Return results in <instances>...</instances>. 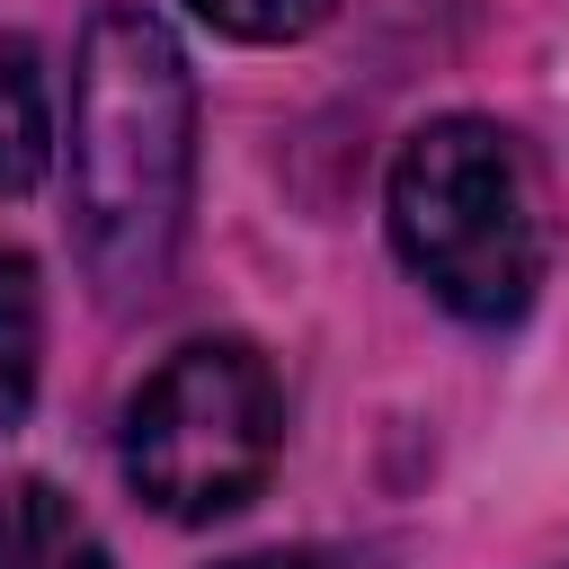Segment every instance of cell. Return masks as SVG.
I'll return each instance as SVG.
<instances>
[{
  "instance_id": "1",
  "label": "cell",
  "mask_w": 569,
  "mask_h": 569,
  "mask_svg": "<svg viewBox=\"0 0 569 569\" xmlns=\"http://www.w3.org/2000/svg\"><path fill=\"white\" fill-rule=\"evenodd\" d=\"M71 249L107 311H133L169 284L187 204H196V71L142 0H98L71 53L62 124Z\"/></svg>"
},
{
  "instance_id": "2",
  "label": "cell",
  "mask_w": 569,
  "mask_h": 569,
  "mask_svg": "<svg viewBox=\"0 0 569 569\" xmlns=\"http://www.w3.org/2000/svg\"><path fill=\"white\" fill-rule=\"evenodd\" d=\"M382 222L400 267L471 329H507L542 293V204L507 124L427 116L382 178Z\"/></svg>"
},
{
  "instance_id": "3",
  "label": "cell",
  "mask_w": 569,
  "mask_h": 569,
  "mask_svg": "<svg viewBox=\"0 0 569 569\" xmlns=\"http://www.w3.org/2000/svg\"><path fill=\"white\" fill-rule=\"evenodd\" d=\"M284 453V391L249 338H187L169 347L116 427V471L169 525L240 516Z\"/></svg>"
},
{
  "instance_id": "4",
  "label": "cell",
  "mask_w": 569,
  "mask_h": 569,
  "mask_svg": "<svg viewBox=\"0 0 569 569\" xmlns=\"http://www.w3.org/2000/svg\"><path fill=\"white\" fill-rule=\"evenodd\" d=\"M0 569H116L98 525L36 471L0 480Z\"/></svg>"
},
{
  "instance_id": "5",
  "label": "cell",
  "mask_w": 569,
  "mask_h": 569,
  "mask_svg": "<svg viewBox=\"0 0 569 569\" xmlns=\"http://www.w3.org/2000/svg\"><path fill=\"white\" fill-rule=\"evenodd\" d=\"M53 169V89H44V53L9 27L0 36V196L44 187Z\"/></svg>"
},
{
  "instance_id": "6",
  "label": "cell",
  "mask_w": 569,
  "mask_h": 569,
  "mask_svg": "<svg viewBox=\"0 0 569 569\" xmlns=\"http://www.w3.org/2000/svg\"><path fill=\"white\" fill-rule=\"evenodd\" d=\"M36 365H44V284L27 249H0V436L27 427Z\"/></svg>"
},
{
  "instance_id": "7",
  "label": "cell",
  "mask_w": 569,
  "mask_h": 569,
  "mask_svg": "<svg viewBox=\"0 0 569 569\" xmlns=\"http://www.w3.org/2000/svg\"><path fill=\"white\" fill-rule=\"evenodd\" d=\"M213 36H231V44H293V36H311L338 0H187Z\"/></svg>"
},
{
  "instance_id": "8",
  "label": "cell",
  "mask_w": 569,
  "mask_h": 569,
  "mask_svg": "<svg viewBox=\"0 0 569 569\" xmlns=\"http://www.w3.org/2000/svg\"><path fill=\"white\" fill-rule=\"evenodd\" d=\"M231 569H329V551H258V560H231Z\"/></svg>"
}]
</instances>
